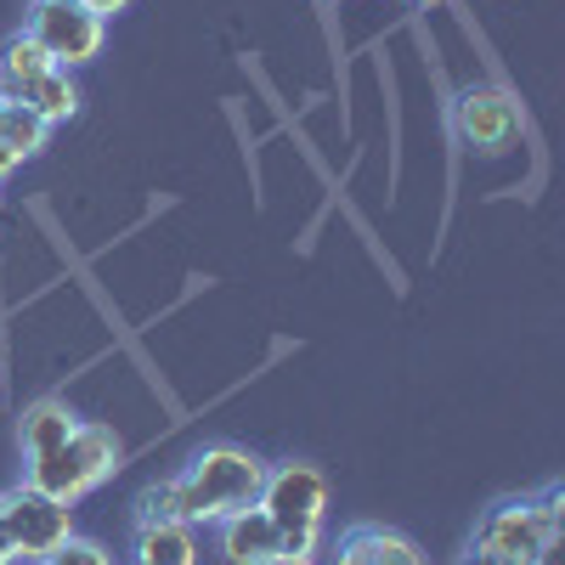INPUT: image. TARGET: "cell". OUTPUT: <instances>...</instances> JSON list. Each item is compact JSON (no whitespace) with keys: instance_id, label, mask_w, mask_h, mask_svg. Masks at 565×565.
<instances>
[{"instance_id":"obj_1","label":"cell","mask_w":565,"mask_h":565,"mask_svg":"<svg viewBox=\"0 0 565 565\" xmlns=\"http://www.w3.org/2000/svg\"><path fill=\"white\" fill-rule=\"evenodd\" d=\"M266 487V458L238 441H204L175 476L153 481L136 498V521H186L215 526L238 509H255Z\"/></svg>"},{"instance_id":"obj_2","label":"cell","mask_w":565,"mask_h":565,"mask_svg":"<svg viewBox=\"0 0 565 565\" xmlns=\"http://www.w3.org/2000/svg\"><path fill=\"white\" fill-rule=\"evenodd\" d=\"M559 548V487L548 481L537 498H503L492 503L476 537H469V554H481L487 565H554Z\"/></svg>"},{"instance_id":"obj_3","label":"cell","mask_w":565,"mask_h":565,"mask_svg":"<svg viewBox=\"0 0 565 565\" xmlns=\"http://www.w3.org/2000/svg\"><path fill=\"white\" fill-rule=\"evenodd\" d=\"M125 463V441L114 436V424H97V418H79V430L57 447V452H45L34 463H23V481L45 498H57V503H79L90 498L97 487L114 481V469Z\"/></svg>"},{"instance_id":"obj_4","label":"cell","mask_w":565,"mask_h":565,"mask_svg":"<svg viewBox=\"0 0 565 565\" xmlns=\"http://www.w3.org/2000/svg\"><path fill=\"white\" fill-rule=\"evenodd\" d=\"M260 509L271 514V526L282 532V554H322L328 532V476L306 458L266 463Z\"/></svg>"},{"instance_id":"obj_5","label":"cell","mask_w":565,"mask_h":565,"mask_svg":"<svg viewBox=\"0 0 565 565\" xmlns=\"http://www.w3.org/2000/svg\"><path fill=\"white\" fill-rule=\"evenodd\" d=\"M23 34H29L57 68L74 74V68H85V63H97L103 40H108V23L90 18L79 0H34L29 18H23Z\"/></svg>"},{"instance_id":"obj_6","label":"cell","mask_w":565,"mask_h":565,"mask_svg":"<svg viewBox=\"0 0 565 565\" xmlns=\"http://www.w3.org/2000/svg\"><path fill=\"white\" fill-rule=\"evenodd\" d=\"M0 526H7V537H12L23 565H40L74 532V509L57 503V498H45V492H34L29 481H18V487L0 492Z\"/></svg>"},{"instance_id":"obj_7","label":"cell","mask_w":565,"mask_h":565,"mask_svg":"<svg viewBox=\"0 0 565 565\" xmlns=\"http://www.w3.org/2000/svg\"><path fill=\"white\" fill-rule=\"evenodd\" d=\"M452 130L469 153H481V159H498L509 153L514 141H521L526 119H521V103L509 97V90L498 85H469L463 97L452 103Z\"/></svg>"},{"instance_id":"obj_8","label":"cell","mask_w":565,"mask_h":565,"mask_svg":"<svg viewBox=\"0 0 565 565\" xmlns=\"http://www.w3.org/2000/svg\"><path fill=\"white\" fill-rule=\"evenodd\" d=\"M328 559L322 565H430L424 548L396 532V526H380V521H356L334 537V548H322Z\"/></svg>"},{"instance_id":"obj_9","label":"cell","mask_w":565,"mask_h":565,"mask_svg":"<svg viewBox=\"0 0 565 565\" xmlns=\"http://www.w3.org/2000/svg\"><path fill=\"white\" fill-rule=\"evenodd\" d=\"M215 554L226 565H266V559L282 554V532L255 503V509H238V514H226V521H215Z\"/></svg>"},{"instance_id":"obj_10","label":"cell","mask_w":565,"mask_h":565,"mask_svg":"<svg viewBox=\"0 0 565 565\" xmlns=\"http://www.w3.org/2000/svg\"><path fill=\"white\" fill-rule=\"evenodd\" d=\"M130 565H199V526H186V521H136Z\"/></svg>"},{"instance_id":"obj_11","label":"cell","mask_w":565,"mask_h":565,"mask_svg":"<svg viewBox=\"0 0 565 565\" xmlns=\"http://www.w3.org/2000/svg\"><path fill=\"white\" fill-rule=\"evenodd\" d=\"M79 430V413L63 402V396H40L23 407V424H18V441H23V463L45 458V452H57L68 436Z\"/></svg>"},{"instance_id":"obj_12","label":"cell","mask_w":565,"mask_h":565,"mask_svg":"<svg viewBox=\"0 0 565 565\" xmlns=\"http://www.w3.org/2000/svg\"><path fill=\"white\" fill-rule=\"evenodd\" d=\"M52 68H57V63L45 57L23 29H18V34H7V40H0V103H23L29 90H34L45 74H52Z\"/></svg>"},{"instance_id":"obj_13","label":"cell","mask_w":565,"mask_h":565,"mask_svg":"<svg viewBox=\"0 0 565 565\" xmlns=\"http://www.w3.org/2000/svg\"><path fill=\"white\" fill-rule=\"evenodd\" d=\"M23 108H34L45 125H68L74 114H79V85H74V74L68 68H52V74H45L34 90H29V97H23Z\"/></svg>"},{"instance_id":"obj_14","label":"cell","mask_w":565,"mask_h":565,"mask_svg":"<svg viewBox=\"0 0 565 565\" xmlns=\"http://www.w3.org/2000/svg\"><path fill=\"white\" fill-rule=\"evenodd\" d=\"M0 141H7L18 159H34V153L52 148V125H45L34 108H23V103H7L0 108Z\"/></svg>"},{"instance_id":"obj_15","label":"cell","mask_w":565,"mask_h":565,"mask_svg":"<svg viewBox=\"0 0 565 565\" xmlns=\"http://www.w3.org/2000/svg\"><path fill=\"white\" fill-rule=\"evenodd\" d=\"M40 565H114V554H108V543H97V537H79V532H68L52 554H45Z\"/></svg>"},{"instance_id":"obj_16","label":"cell","mask_w":565,"mask_h":565,"mask_svg":"<svg viewBox=\"0 0 565 565\" xmlns=\"http://www.w3.org/2000/svg\"><path fill=\"white\" fill-rule=\"evenodd\" d=\"M79 7H85L90 18H103V23H108V18H119V12H130V0H79Z\"/></svg>"},{"instance_id":"obj_17","label":"cell","mask_w":565,"mask_h":565,"mask_svg":"<svg viewBox=\"0 0 565 565\" xmlns=\"http://www.w3.org/2000/svg\"><path fill=\"white\" fill-rule=\"evenodd\" d=\"M18 164H23V159H18V153L7 148V141H0V186H7V175H12Z\"/></svg>"},{"instance_id":"obj_18","label":"cell","mask_w":565,"mask_h":565,"mask_svg":"<svg viewBox=\"0 0 565 565\" xmlns=\"http://www.w3.org/2000/svg\"><path fill=\"white\" fill-rule=\"evenodd\" d=\"M0 565H23L18 548H12V537H7V526H0Z\"/></svg>"},{"instance_id":"obj_19","label":"cell","mask_w":565,"mask_h":565,"mask_svg":"<svg viewBox=\"0 0 565 565\" xmlns=\"http://www.w3.org/2000/svg\"><path fill=\"white\" fill-rule=\"evenodd\" d=\"M407 7H447V0H407Z\"/></svg>"},{"instance_id":"obj_20","label":"cell","mask_w":565,"mask_h":565,"mask_svg":"<svg viewBox=\"0 0 565 565\" xmlns=\"http://www.w3.org/2000/svg\"><path fill=\"white\" fill-rule=\"evenodd\" d=\"M458 565H487V559H481V554H463V559H458Z\"/></svg>"},{"instance_id":"obj_21","label":"cell","mask_w":565,"mask_h":565,"mask_svg":"<svg viewBox=\"0 0 565 565\" xmlns=\"http://www.w3.org/2000/svg\"><path fill=\"white\" fill-rule=\"evenodd\" d=\"M0 108H7V103H0Z\"/></svg>"}]
</instances>
